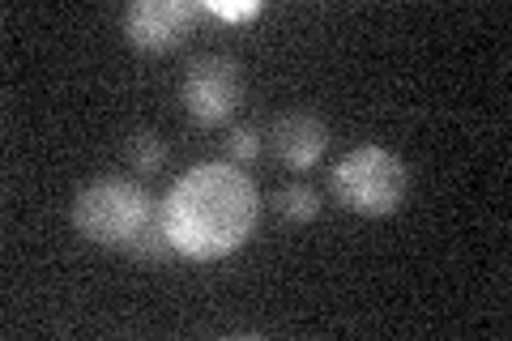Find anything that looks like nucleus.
Returning a JSON list of instances; mask_svg holds the SVG:
<instances>
[{
	"label": "nucleus",
	"mask_w": 512,
	"mask_h": 341,
	"mask_svg": "<svg viewBox=\"0 0 512 341\" xmlns=\"http://www.w3.org/2000/svg\"><path fill=\"white\" fill-rule=\"evenodd\" d=\"M329 188H333V201H338L346 214L389 218L406 201L410 171H406V162L393 150H384V145H359V150H350L333 162Z\"/></svg>",
	"instance_id": "7ed1b4c3"
},
{
	"label": "nucleus",
	"mask_w": 512,
	"mask_h": 341,
	"mask_svg": "<svg viewBox=\"0 0 512 341\" xmlns=\"http://www.w3.org/2000/svg\"><path fill=\"white\" fill-rule=\"evenodd\" d=\"M167 141L154 133V128H133V133L124 137V162H128V171H137V175H158L167 167Z\"/></svg>",
	"instance_id": "0eeeda50"
},
{
	"label": "nucleus",
	"mask_w": 512,
	"mask_h": 341,
	"mask_svg": "<svg viewBox=\"0 0 512 341\" xmlns=\"http://www.w3.org/2000/svg\"><path fill=\"white\" fill-rule=\"evenodd\" d=\"M214 18H227V22H244V18H261V0H244V5H222V0H210L205 5Z\"/></svg>",
	"instance_id": "9b49d317"
},
{
	"label": "nucleus",
	"mask_w": 512,
	"mask_h": 341,
	"mask_svg": "<svg viewBox=\"0 0 512 341\" xmlns=\"http://www.w3.org/2000/svg\"><path fill=\"white\" fill-rule=\"evenodd\" d=\"M158 218H163V205H154L146 188L120 180V175H103V180L77 188L73 197V231L94 248L128 252Z\"/></svg>",
	"instance_id": "f03ea898"
},
{
	"label": "nucleus",
	"mask_w": 512,
	"mask_h": 341,
	"mask_svg": "<svg viewBox=\"0 0 512 341\" xmlns=\"http://www.w3.org/2000/svg\"><path fill=\"white\" fill-rule=\"evenodd\" d=\"M222 145H227V162H235V167H252V162L261 158V128L256 124H231Z\"/></svg>",
	"instance_id": "1a4fd4ad"
},
{
	"label": "nucleus",
	"mask_w": 512,
	"mask_h": 341,
	"mask_svg": "<svg viewBox=\"0 0 512 341\" xmlns=\"http://www.w3.org/2000/svg\"><path fill=\"white\" fill-rule=\"evenodd\" d=\"M261 222V197L244 167L235 162H201L171 184L163 201V226L175 256L188 261H222L252 239Z\"/></svg>",
	"instance_id": "f257e3e1"
},
{
	"label": "nucleus",
	"mask_w": 512,
	"mask_h": 341,
	"mask_svg": "<svg viewBox=\"0 0 512 341\" xmlns=\"http://www.w3.org/2000/svg\"><path fill=\"white\" fill-rule=\"evenodd\" d=\"M269 145L286 171H312L329 150V124L312 111H286L269 124Z\"/></svg>",
	"instance_id": "423d86ee"
},
{
	"label": "nucleus",
	"mask_w": 512,
	"mask_h": 341,
	"mask_svg": "<svg viewBox=\"0 0 512 341\" xmlns=\"http://www.w3.org/2000/svg\"><path fill=\"white\" fill-rule=\"evenodd\" d=\"M197 26V9L188 0H137L124 9V39L146 56L175 52Z\"/></svg>",
	"instance_id": "39448f33"
},
{
	"label": "nucleus",
	"mask_w": 512,
	"mask_h": 341,
	"mask_svg": "<svg viewBox=\"0 0 512 341\" xmlns=\"http://www.w3.org/2000/svg\"><path fill=\"white\" fill-rule=\"evenodd\" d=\"M239 99H244V77H239V64L231 56H197L180 77V107L201 128L231 124Z\"/></svg>",
	"instance_id": "20e7f679"
},
{
	"label": "nucleus",
	"mask_w": 512,
	"mask_h": 341,
	"mask_svg": "<svg viewBox=\"0 0 512 341\" xmlns=\"http://www.w3.org/2000/svg\"><path fill=\"white\" fill-rule=\"evenodd\" d=\"M128 256L133 261H141V265H163V261H171L175 256V248H171V239H167V226H163V218H158L146 235H141L133 248H128Z\"/></svg>",
	"instance_id": "9d476101"
},
{
	"label": "nucleus",
	"mask_w": 512,
	"mask_h": 341,
	"mask_svg": "<svg viewBox=\"0 0 512 341\" xmlns=\"http://www.w3.org/2000/svg\"><path fill=\"white\" fill-rule=\"evenodd\" d=\"M269 205H274V214L291 226H308L320 218V192L312 184H282Z\"/></svg>",
	"instance_id": "6e6552de"
}]
</instances>
